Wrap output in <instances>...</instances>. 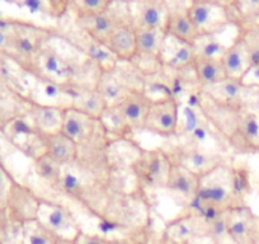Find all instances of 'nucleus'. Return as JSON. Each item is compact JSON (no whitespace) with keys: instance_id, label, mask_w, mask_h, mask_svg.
<instances>
[{"instance_id":"f257e3e1","label":"nucleus","mask_w":259,"mask_h":244,"mask_svg":"<svg viewBox=\"0 0 259 244\" xmlns=\"http://www.w3.org/2000/svg\"><path fill=\"white\" fill-rule=\"evenodd\" d=\"M114 143L99 121L93 136L78 145L76 160L62 167L56 192L96 218L101 235L119 231L126 236L133 229L151 225V202L136 185L130 163L114 155Z\"/></svg>"},{"instance_id":"f03ea898","label":"nucleus","mask_w":259,"mask_h":244,"mask_svg":"<svg viewBox=\"0 0 259 244\" xmlns=\"http://www.w3.org/2000/svg\"><path fill=\"white\" fill-rule=\"evenodd\" d=\"M198 106L230 150L240 155L259 154V114L229 108L211 101L200 91Z\"/></svg>"},{"instance_id":"7ed1b4c3","label":"nucleus","mask_w":259,"mask_h":244,"mask_svg":"<svg viewBox=\"0 0 259 244\" xmlns=\"http://www.w3.org/2000/svg\"><path fill=\"white\" fill-rule=\"evenodd\" d=\"M136 185L145 196L158 190H166L171 160L163 148L143 149L138 146L128 164Z\"/></svg>"},{"instance_id":"20e7f679","label":"nucleus","mask_w":259,"mask_h":244,"mask_svg":"<svg viewBox=\"0 0 259 244\" xmlns=\"http://www.w3.org/2000/svg\"><path fill=\"white\" fill-rule=\"evenodd\" d=\"M57 34L56 29L42 28L34 24L13 23L11 28V47L8 54L23 70L32 74L42 47Z\"/></svg>"},{"instance_id":"39448f33","label":"nucleus","mask_w":259,"mask_h":244,"mask_svg":"<svg viewBox=\"0 0 259 244\" xmlns=\"http://www.w3.org/2000/svg\"><path fill=\"white\" fill-rule=\"evenodd\" d=\"M233 159L223 161L218 167L200 177L198 192L193 201L215 206L228 211L235 208L233 195Z\"/></svg>"},{"instance_id":"423d86ee","label":"nucleus","mask_w":259,"mask_h":244,"mask_svg":"<svg viewBox=\"0 0 259 244\" xmlns=\"http://www.w3.org/2000/svg\"><path fill=\"white\" fill-rule=\"evenodd\" d=\"M201 91L220 106L238 111L248 109L259 114V88L244 86L239 80L226 79L216 86L201 88Z\"/></svg>"},{"instance_id":"0eeeda50","label":"nucleus","mask_w":259,"mask_h":244,"mask_svg":"<svg viewBox=\"0 0 259 244\" xmlns=\"http://www.w3.org/2000/svg\"><path fill=\"white\" fill-rule=\"evenodd\" d=\"M164 150L168 154L171 163L184 167L192 173L197 174L198 177L205 176L219 164L229 159V156L223 153L205 150V149H201L192 144L181 143V141L173 144Z\"/></svg>"},{"instance_id":"6e6552de","label":"nucleus","mask_w":259,"mask_h":244,"mask_svg":"<svg viewBox=\"0 0 259 244\" xmlns=\"http://www.w3.org/2000/svg\"><path fill=\"white\" fill-rule=\"evenodd\" d=\"M187 11L200 36L221 33L228 26H234L229 3L188 2Z\"/></svg>"},{"instance_id":"1a4fd4ad","label":"nucleus","mask_w":259,"mask_h":244,"mask_svg":"<svg viewBox=\"0 0 259 244\" xmlns=\"http://www.w3.org/2000/svg\"><path fill=\"white\" fill-rule=\"evenodd\" d=\"M131 21L130 3H113L109 11L89 18L76 19V23L87 37L106 45L109 37L124 22Z\"/></svg>"},{"instance_id":"9d476101","label":"nucleus","mask_w":259,"mask_h":244,"mask_svg":"<svg viewBox=\"0 0 259 244\" xmlns=\"http://www.w3.org/2000/svg\"><path fill=\"white\" fill-rule=\"evenodd\" d=\"M37 221L59 238L76 240L83 231L80 223L66 205L42 200Z\"/></svg>"},{"instance_id":"9b49d317","label":"nucleus","mask_w":259,"mask_h":244,"mask_svg":"<svg viewBox=\"0 0 259 244\" xmlns=\"http://www.w3.org/2000/svg\"><path fill=\"white\" fill-rule=\"evenodd\" d=\"M179 122V102L173 96L154 99L143 130L161 138H176Z\"/></svg>"},{"instance_id":"f8f14e48","label":"nucleus","mask_w":259,"mask_h":244,"mask_svg":"<svg viewBox=\"0 0 259 244\" xmlns=\"http://www.w3.org/2000/svg\"><path fill=\"white\" fill-rule=\"evenodd\" d=\"M131 23L135 31L166 32L170 3L168 2H133L130 3Z\"/></svg>"},{"instance_id":"ddd939ff","label":"nucleus","mask_w":259,"mask_h":244,"mask_svg":"<svg viewBox=\"0 0 259 244\" xmlns=\"http://www.w3.org/2000/svg\"><path fill=\"white\" fill-rule=\"evenodd\" d=\"M228 231L233 244H259V215L249 205L229 209Z\"/></svg>"},{"instance_id":"4468645a","label":"nucleus","mask_w":259,"mask_h":244,"mask_svg":"<svg viewBox=\"0 0 259 244\" xmlns=\"http://www.w3.org/2000/svg\"><path fill=\"white\" fill-rule=\"evenodd\" d=\"M42 198L37 197L29 188L13 182L7 201V215L11 221L27 224L38 218Z\"/></svg>"},{"instance_id":"2eb2a0df","label":"nucleus","mask_w":259,"mask_h":244,"mask_svg":"<svg viewBox=\"0 0 259 244\" xmlns=\"http://www.w3.org/2000/svg\"><path fill=\"white\" fill-rule=\"evenodd\" d=\"M36 76V82L29 92L28 99L31 103L41 104V106L59 107L68 109L73 107V93L69 87L60 86L51 80Z\"/></svg>"},{"instance_id":"dca6fc26","label":"nucleus","mask_w":259,"mask_h":244,"mask_svg":"<svg viewBox=\"0 0 259 244\" xmlns=\"http://www.w3.org/2000/svg\"><path fill=\"white\" fill-rule=\"evenodd\" d=\"M163 234L176 244H186L192 238L207 234V225L192 211L183 209L181 214L165 224Z\"/></svg>"},{"instance_id":"f3484780","label":"nucleus","mask_w":259,"mask_h":244,"mask_svg":"<svg viewBox=\"0 0 259 244\" xmlns=\"http://www.w3.org/2000/svg\"><path fill=\"white\" fill-rule=\"evenodd\" d=\"M196 54L192 45L184 44L174 37L166 34L160 52V61L164 69L173 73L188 70L193 68Z\"/></svg>"},{"instance_id":"a211bd4d","label":"nucleus","mask_w":259,"mask_h":244,"mask_svg":"<svg viewBox=\"0 0 259 244\" xmlns=\"http://www.w3.org/2000/svg\"><path fill=\"white\" fill-rule=\"evenodd\" d=\"M200 186V177L192 173L179 164L171 163L169 172L166 190L176 198L182 201L184 206L189 205L196 198Z\"/></svg>"},{"instance_id":"6ab92c4d","label":"nucleus","mask_w":259,"mask_h":244,"mask_svg":"<svg viewBox=\"0 0 259 244\" xmlns=\"http://www.w3.org/2000/svg\"><path fill=\"white\" fill-rule=\"evenodd\" d=\"M99 119H94L75 108L65 109L64 125L61 133L73 140L76 145H81L93 136L98 128Z\"/></svg>"},{"instance_id":"aec40b11","label":"nucleus","mask_w":259,"mask_h":244,"mask_svg":"<svg viewBox=\"0 0 259 244\" xmlns=\"http://www.w3.org/2000/svg\"><path fill=\"white\" fill-rule=\"evenodd\" d=\"M187 6L188 3L170 4V17L166 27V34L193 46L200 34L189 17Z\"/></svg>"},{"instance_id":"412c9836","label":"nucleus","mask_w":259,"mask_h":244,"mask_svg":"<svg viewBox=\"0 0 259 244\" xmlns=\"http://www.w3.org/2000/svg\"><path fill=\"white\" fill-rule=\"evenodd\" d=\"M221 63H223L226 76H228V79H231V80L240 82L243 76L250 69L251 64L250 59H249V54L246 51L243 38L239 34V31L234 41L229 46L228 51L224 55Z\"/></svg>"},{"instance_id":"4be33fe9","label":"nucleus","mask_w":259,"mask_h":244,"mask_svg":"<svg viewBox=\"0 0 259 244\" xmlns=\"http://www.w3.org/2000/svg\"><path fill=\"white\" fill-rule=\"evenodd\" d=\"M106 46L118 57L122 63H130L136 55L138 41H136V31L131 21L124 22L113 32Z\"/></svg>"},{"instance_id":"5701e85b","label":"nucleus","mask_w":259,"mask_h":244,"mask_svg":"<svg viewBox=\"0 0 259 244\" xmlns=\"http://www.w3.org/2000/svg\"><path fill=\"white\" fill-rule=\"evenodd\" d=\"M28 117L39 133L44 135H54L61 133L65 109L32 103Z\"/></svg>"},{"instance_id":"b1692460","label":"nucleus","mask_w":259,"mask_h":244,"mask_svg":"<svg viewBox=\"0 0 259 244\" xmlns=\"http://www.w3.org/2000/svg\"><path fill=\"white\" fill-rule=\"evenodd\" d=\"M151 103L153 99L145 93V91H135L119 106L122 113L134 131L143 130Z\"/></svg>"},{"instance_id":"393cba45","label":"nucleus","mask_w":259,"mask_h":244,"mask_svg":"<svg viewBox=\"0 0 259 244\" xmlns=\"http://www.w3.org/2000/svg\"><path fill=\"white\" fill-rule=\"evenodd\" d=\"M46 155L61 167L73 164L79 154V146L62 133L54 135H44Z\"/></svg>"},{"instance_id":"a878e982","label":"nucleus","mask_w":259,"mask_h":244,"mask_svg":"<svg viewBox=\"0 0 259 244\" xmlns=\"http://www.w3.org/2000/svg\"><path fill=\"white\" fill-rule=\"evenodd\" d=\"M73 107L76 111L94 119L101 118L106 109V102L102 98L96 87H73Z\"/></svg>"},{"instance_id":"bb28decb","label":"nucleus","mask_w":259,"mask_h":244,"mask_svg":"<svg viewBox=\"0 0 259 244\" xmlns=\"http://www.w3.org/2000/svg\"><path fill=\"white\" fill-rule=\"evenodd\" d=\"M109 138L114 141H130L134 130L118 107H106L99 118Z\"/></svg>"},{"instance_id":"cd10ccee","label":"nucleus","mask_w":259,"mask_h":244,"mask_svg":"<svg viewBox=\"0 0 259 244\" xmlns=\"http://www.w3.org/2000/svg\"><path fill=\"white\" fill-rule=\"evenodd\" d=\"M233 195L235 208L248 205V198L253 191L251 168L246 161L233 160Z\"/></svg>"},{"instance_id":"c85d7f7f","label":"nucleus","mask_w":259,"mask_h":244,"mask_svg":"<svg viewBox=\"0 0 259 244\" xmlns=\"http://www.w3.org/2000/svg\"><path fill=\"white\" fill-rule=\"evenodd\" d=\"M193 73L201 88L216 86L228 79L223 63L216 60L196 57L193 63Z\"/></svg>"},{"instance_id":"c756f323","label":"nucleus","mask_w":259,"mask_h":244,"mask_svg":"<svg viewBox=\"0 0 259 244\" xmlns=\"http://www.w3.org/2000/svg\"><path fill=\"white\" fill-rule=\"evenodd\" d=\"M81 49L101 73H112V71L116 70L118 64L121 63L118 57L106 45L99 44V42L94 41L89 37H87L85 46L81 47Z\"/></svg>"},{"instance_id":"7c9ffc66","label":"nucleus","mask_w":259,"mask_h":244,"mask_svg":"<svg viewBox=\"0 0 259 244\" xmlns=\"http://www.w3.org/2000/svg\"><path fill=\"white\" fill-rule=\"evenodd\" d=\"M221 33L203 34V36L198 37L197 41L193 45L196 57L221 61L225 52L228 51L229 46L231 45V42H226L221 38Z\"/></svg>"},{"instance_id":"2f4dec72","label":"nucleus","mask_w":259,"mask_h":244,"mask_svg":"<svg viewBox=\"0 0 259 244\" xmlns=\"http://www.w3.org/2000/svg\"><path fill=\"white\" fill-rule=\"evenodd\" d=\"M33 168L34 173L38 176V178L45 182L49 187L56 191L60 185V181H61L62 167L45 154L33 161Z\"/></svg>"},{"instance_id":"473e14b6","label":"nucleus","mask_w":259,"mask_h":244,"mask_svg":"<svg viewBox=\"0 0 259 244\" xmlns=\"http://www.w3.org/2000/svg\"><path fill=\"white\" fill-rule=\"evenodd\" d=\"M23 244H75V240L59 238L36 220L24 224Z\"/></svg>"},{"instance_id":"72a5a7b5","label":"nucleus","mask_w":259,"mask_h":244,"mask_svg":"<svg viewBox=\"0 0 259 244\" xmlns=\"http://www.w3.org/2000/svg\"><path fill=\"white\" fill-rule=\"evenodd\" d=\"M238 31L245 44L251 66L259 65V22H243Z\"/></svg>"},{"instance_id":"f704fd0d","label":"nucleus","mask_w":259,"mask_h":244,"mask_svg":"<svg viewBox=\"0 0 259 244\" xmlns=\"http://www.w3.org/2000/svg\"><path fill=\"white\" fill-rule=\"evenodd\" d=\"M113 2L109 0H83V2H70V11H73L76 19L89 18L109 11Z\"/></svg>"},{"instance_id":"c9c22d12","label":"nucleus","mask_w":259,"mask_h":244,"mask_svg":"<svg viewBox=\"0 0 259 244\" xmlns=\"http://www.w3.org/2000/svg\"><path fill=\"white\" fill-rule=\"evenodd\" d=\"M226 215H228V211H226L225 214H223L218 220H215L212 224H210L207 228V235H210L211 238L215 239V240L218 241V244H226V241H231L228 231Z\"/></svg>"},{"instance_id":"e433bc0d","label":"nucleus","mask_w":259,"mask_h":244,"mask_svg":"<svg viewBox=\"0 0 259 244\" xmlns=\"http://www.w3.org/2000/svg\"><path fill=\"white\" fill-rule=\"evenodd\" d=\"M124 238L128 239L131 244H151L150 226H141L130 230Z\"/></svg>"},{"instance_id":"4c0bfd02","label":"nucleus","mask_w":259,"mask_h":244,"mask_svg":"<svg viewBox=\"0 0 259 244\" xmlns=\"http://www.w3.org/2000/svg\"><path fill=\"white\" fill-rule=\"evenodd\" d=\"M109 238L101 235V234H89L81 231L76 238L75 244H108Z\"/></svg>"},{"instance_id":"58836bf2","label":"nucleus","mask_w":259,"mask_h":244,"mask_svg":"<svg viewBox=\"0 0 259 244\" xmlns=\"http://www.w3.org/2000/svg\"><path fill=\"white\" fill-rule=\"evenodd\" d=\"M240 82L244 84V86L253 87V88H259V65L250 66L248 73L243 76V79H241Z\"/></svg>"},{"instance_id":"ea45409f","label":"nucleus","mask_w":259,"mask_h":244,"mask_svg":"<svg viewBox=\"0 0 259 244\" xmlns=\"http://www.w3.org/2000/svg\"><path fill=\"white\" fill-rule=\"evenodd\" d=\"M186 244H218V241L213 238H211L210 235H207V234H203V235L194 236Z\"/></svg>"},{"instance_id":"a19ab883","label":"nucleus","mask_w":259,"mask_h":244,"mask_svg":"<svg viewBox=\"0 0 259 244\" xmlns=\"http://www.w3.org/2000/svg\"><path fill=\"white\" fill-rule=\"evenodd\" d=\"M108 244H131L128 239L124 236H114V238H109Z\"/></svg>"},{"instance_id":"79ce46f5","label":"nucleus","mask_w":259,"mask_h":244,"mask_svg":"<svg viewBox=\"0 0 259 244\" xmlns=\"http://www.w3.org/2000/svg\"><path fill=\"white\" fill-rule=\"evenodd\" d=\"M159 244H176V243H173V241H171V240H169L168 238H165V236H164L163 234H161L160 239H159Z\"/></svg>"}]
</instances>
